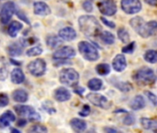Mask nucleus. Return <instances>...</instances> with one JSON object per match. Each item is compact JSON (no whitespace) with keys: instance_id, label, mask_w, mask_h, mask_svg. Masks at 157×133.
Here are the masks:
<instances>
[{"instance_id":"nucleus-46","label":"nucleus","mask_w":157,"mask_h":133,"mask_svg":"<svg viewBox=\"0 0 157 133\" xmlns=\"http://www.w3.org/2000/svg\"><path fill=\"white\" fill-rule=\"evenodd\" d=\"M11 131H12V132H17V133H20V130H18V129H15V128H12V129H11Z\"/></svg>"},{"instance_id":"nucleus-6","label":"nucleus","mask_w":157,"mask_h":133,"mask_svg":"<svg viewBox=\"0 0 157 133\" xmlns=\"http://www.w3.org/2000/svg\"><path fill=\"white\" fill-rule=\"evenodd\" d=\"M14 110L19 116L28 117V119L32 122L39 121L41 119V116L34 110L33 107L30 105H16L14 106Z\"/></svg>"},{"instance_id":"nucleus-31","label":"nucleus","mask_w":157,"mask_h":133,"mask_svg":"<svg viewBox=\"0 0 157 133\" xmlns=\"http://www.w3.org/2000/svg\"><path fill=\"white\" fill-rule=\"evenodd\" d=\"M43 53V48L41 46H34L27 50L26 55L28 56H37Z\"/></svg>"},{"instance_id":"nucleus-11","label":"nucleus","mask_w":157,"mask_h":133,"mask_svg":"<svg viewBox=\"0 0 157 133\" xmlns=\"http://www.w3.org/2000/svg\"><path fill=\"white\" fill-rule=\"evenodd\" d=\"M87 99L92 103L94 104V105L96 106H99L101 108H105V109H107L110 107L111 104L110 102L105 97L103 96L102 94H98V93H90L88 96H87Z\"/></svg>"},{"instance_id":"nucleus-20","label":"nucleus","mask_w":157,"mask_h":133,"mask_svg":"<svg viewBox=\"0 0 157 133\" xmlns=\"http://www.w3.org/2000/svg\"><path fill=\"white\" fill-rule=\"evenodd\" d=\"M12 98L17 103H26L28 101V93L22 89H18L12 93Z\"/></svg>"},{"instance_id":"nucleus-38","label":"nucleus","mask_w":157,"mask_h":133,"mask_svg":"<svg viewBox=\"0 0 157 133\" xmlns=\"http://www.w3.org/2000/svg\"><path fill=\"white\" fill-rule=\"evenodd\" d=\"M83 8H84V10H85L86 11H88V12H91V11L93 10V5H92V3H91L90 1H88V0L83 3Z\"/></svg>"},{"instance_id":"nucleus-15","label":"nucleus","mask_w":157,"mask_h":133,"mask_svg":"<svg viewBox=\"0 0 157 133\" xmlns=\"http://www.w3.org/2000/svg\"><path fill=\"white\" fill-rule=\"evenodd\" d=\"M113 68L116 71H123L127 68V60L124 55H117L113 61Z\"/></svg>"},{"instance_id":"nucleus-13","label":"nucleus","mask_w":157,"mask_h":133,"mask_svg":"<svg viewBox=\"0 0 157 133\" xmlns=\"http://www.w3.org/2000/svg\"><path fill=\"white\" fill-rule=\"evenodd\" d=\"M15 120H16V116L14 113L10 110H8L0 116V127L1 128L7 127L10 125V123L14 122Z\"/></svg>"},{"instance_id":"nucleus-21","label":"nucleus","mask_w":157,"mask_h":133,"mask_svg":"<svg viewBox=\"0 0 157 133\" xmlns=\"http://www.w3.org/2000/svg\"><path fill=\"white\" fill-rule=\"evenodd\" d=\"M22 23L21 22H19V21H12L10 24V26H9V28H8V33H9V35L10 36V37H12V38H15L17 35H18V33H19V32L22 29Z\"/></svg>"},{"instance_id":"nucleus-24","label":"nucleus","mask_w":157,"mask_h":133,"mask_svg":"<svg viewBox=\"0 0 157 133\" xmlns=\"http://www.w3.org/2000/svg\"><path fill=\"white\" fill-rule=\"evenodd\" d=\"M144 106H145V100L141 95H137L130 104V107L132 110H140Z\"/></svg>"},{"instance_id":"nucleus-27","label":"nucleus","mask_w":157,"mask_h":133,"mask_svg":"<svg viewBox=\"0 0 157 133\" xmlns=\"http://www.w3.org/2000/svg\"><path fill=\"white\" fill-rule=\"evenodd\" d=\"M102 42L106 44H112L115 43V36L109 32H102L99 35Z\"/></svg>"},{"instance_id":"nucleus-44","label":"nucleus","mask_w":157,"mask_h":133,"mask_svg":"<svg viewBox=\"0 0 157 133\" xmlns=\"http://www.w3.org/2000/svg\"><path fill=\"white\" fill-rule=\"evenodd\" d=\"M74 92L78 93V94H82L84 93V89L83 88H77V89H74Z\"/></svg>"},{"instance_id":"nucleus-14","label":"nucleus","mask_w":157,"mask_h":133,"mask_svg":"<svg viewBox=\"0 0 157 133\" xmlns=\"http://www.w3.org/2000/svg\"><path fill=\"white\" fill-rule=\"evenodd\" d=\"M33 12L38 16H47L51 13V10L44 2H35L33 5Z\"/></svg>"},{"instance_id":"nucleus-28","label":"nucleus","mask_w":157,"mask_h":133,"mask_svg":"<svg viewBox=\"0 0 157 133\" xmlns=\"http://www.w3.org/2000/svg\"><path fill=\"white\" fill-rule=\"evenodd\" d=\"M144 59L151 64H154L157 62V51L154 50H149L144 55Z\"/></svg>"},{"instance_id":"nucleus-17","label":"nucleus","mask_w":157,"mask_h":133,"mask_svg":"<svg viewBox=\"0 0 157 133\" xmlns=\"http://www.w3.org/2000/svg\"><path fill=\"white\" fill-rule=\"evenodd\" d=\"M70 93L63 88V87H60V88H57L55 93H54V97L56 101L58 102H65V101H67L70 99Z\"/></svg>"},{"instance_id":"nucleus-41","label":"nucleus","mask_w":157,"mask_h":133,"mask_svg":"<svg viewBox=\"0 0 157 133\" xmlns=\"http://www.w3.org/2000/svg\"><path fill=\"white\" fill-rule=\"evenodd\" d=\"M101 20H102V21H103V22H104L105 25H107L108 27H110V28H115V27H116L115 23H113V22H111V21H107L106 19H105V18H102Z\"/></svg>"},{"instance_id":"nucleus-33","label":"nucleus","mask_w":157,"mask_h":133,"mask_svg":"<svg viewBox=\"0 0 157 133\" xmlns=\"http://www.w3.org/2000/svg\"><path fill=\"white\" fill-rule=\"evenodd\" d=\"M29 131L30 132H40V133H43V132H47V128L44 126H42V125H35V126H33L29 129Z\"/></svg>"},{"instance_id":"nucleus-18","label":"nucleus","mask_w":157,"mask_h":133,"mask_svg":"<svg viewBox=\"0 0 157 133\" xmlns=\"http://www.w3.org/2000/svg\"><path fill=\"white\" fill-rule=\"evenodd\" d=\"M25 80V76L23 71L21 70V69L20 68H16L12 70L11 73V82L14 84H21L24 82Z\"/></svg>"},{"instance_id":"nucleus-43","label":"nucleus","mask_w":157,"mask_h":133,"mask_svg":"<svg viewBox=\"0 0 157 133\" xmlns=\"http://www.w3.org/2000/svg\"><path fill=\"white\" fill-rule=\"evenodd\" d=\"M145 2L151 6H157V0H145Z\"/></svg>"},{"instance_id":"nucleus-16","label":"nucleus","mask_w":157,"mask_h":133,"mask_svg":"<svg viewBox=\"0 0 157 133\" xmlns=\"http://www.w3.org/2000/svg\"><path fill=\"white\" fill-rule=\"evenodd\" d=\"M59 37L64 40V41H72L76 38L77 33L75 32V30L71 27H66L63 28L59 31L58 32Z\"/></svg>"},{"instance_id":"nucleus-8","label":"nucleus","mask_w":157,"mask_h":133,"mask_svg":"<svg viewBox=\"0 0 157 133\" xmlns=\"http://www.w3.org/2000/svg\"><path fill=\"white\" fill-rule=\"evenodd\" d=\"M15 11H16V6L14 2L9 1L5 3L1 9V11H0V22L2 24H7L8 22H10Z\"/></svg>"},{"instance_id":"nucleus-30","label":"nucleus","mask_w":157,"mask_h":133,"mask_svg":"<svg viewBox=\"0 0 157 133\" xmlns=\"http://www.w3.org/2000/svg\"><path fill=\"white\" fill-rule=\"evenodd\" d=\"M103 86V82L101 80L99 79H92L89 82H88V87L92 90V91H99Z\"/></svg>"},{"instance_id":"nucleus-35","label":"nucleus","mask_w":157,"mask_h":133,"mask_svg":"<svg viewBox=\"0 0 157 133\" xmlns=\"http://www.w3.org/2000/svg\"><path fill=\"white\" fill-rule=\"evenodd\" d=\"M134 48H135V43H130L129 44H127V46L123 47L122 48V51L124 53H128V54H131L133 51H134Z\"/></svg>"},{"instance_id":"nucleus-3","label":"nucleus","mask_w":157,"mask_h":133,"mask_svg":"<svg viewBox=\"0 0 157 133\" xmlns=\"http://www.w3.org/2000/svg\"><path fill=\"white\" fill-rule=\"evenodd\" d=\"M133 78L136 81V82L140 85L152 84L156 80V76H155L153 70L149 68H142V69L139 70L134 74Z\"/></svg>"},{"instance_id":"nucleus-7","label":"nucleus","mask_w":157,"mask_h":133,"mask_svg":"<svg viewBox=\"0 0 157 133\" xmlns=\"http://www.w3.org/2000/svg\"><path fill=\"white\" fill-rule=\"evenodd\" d=\"M28 70L34 77H41L46 70V63L44 59L38 58L29 63Z\"/></svg>"},{"instance_id":"nucleus-9","label":"nucleus","mask_w":157,"mask_h":133,"mask_svg":"<svg viewBox=\"0 0 157 133\" xmlns=\"http://www.w3.org/2000/svg\"><path fill=\"white\" fill-rule=\"evenodd\" d=\"M121 8L128 14H136L141 10L140 0H121Z\"/></svg>"},{"instance_id":"nucleus-32","label":"nucleus","mask_w":157,"mask_h":133,"mask_svg":"<svg viewBox=\"0 0 157 133\" xmlns=\"http://www.w3.org/2000/svg\"><path fill=\"white\" fill-rule=\"evenodd\" d=\"M117 35H118V38L121 40V42H123L125 44H127L129 41V34L124 28H121L118 30Z\"/></svg>"},{"instance_id":"nucleus-22","label":"nucleus","mask_w":157,"mask_h":133,"mask_svg":"<svg viewBox=\"0 0 157 133\" xmlns=\"http://www.w3.org/2000/svg\"><path fill=\"white\" fill-rule=\"evenodd\" d=\"M140 124H141V126L145 129L157 131V121L154 120V119H150V118L142 117L140 119Z\"/></svg>"},{"instance_id":"nucleus-26","label":"nucleus","mask_w":157,"mask_h":133,"mask_svg":"<svg viewBox=\"0 0 157 133\" xmlns=\"http://www.w3.org/2000/svg\"><path fill=\"white\" fill-rule=\"evenodd\" d=\"M9 70L6 61L3 57H0V81H5L8 78Z\"/></svg>"},{"instance_id":"nucleus-40","label":"nucleus","mask_w":157,"mask_h":133,"mask_svg":"<svg viewBox=\"0 0 157 133\" xmlns=\"http://www.w3.org/2000/svg\"><path fill=\"white\" fill-rule=\"evenodd\" d=\"M134 121H135L134 117H133L131 115H129V116H126V118H125V120H124V123L127 124V125H131V124L134 123Z\"/></svg>"},{"instance_id":"nucleus-42","label":"nucleus","mask_w":157,"mask_h":133,"mask_svg":"<svg viewBox=\"0 0 157 133\" xmlns=\"http://www.w3.org/2000/svg\"><path fill=\"white\" fill-rule=\"evenodd\" d=\"M26 123H27V120L25 119V118H21L19 121H18V126L19 127H24L25 125H26Z\"/></svg>"},{"instance_id":"nucleus-29","label":"nucleus","mask_w":157,"mask_h":133,"mask_svg":"<svg viewBox=\"0 0 157 133\" xmlns=\"http://www.w3.org/2000/svg\"><path fill=\"white\" fill-rule=\"evenodd\" d=\"M96 72L99 75L105 76V75L109 74V72H110V66L108 64H105V63L99 64L96 66Z\"/></svg>"},{"instance_id":"nucleus-10","label":"nucleus","mask_w":157,"mask_h":133,"mask_svg":"<svg viewBox=\"0 0 157 133\" xmlns=\"http://www.w3.org/2000/svg\"><path fill=\"white\" fill-rule=\"evenodd\" d=\"M99 10L103 15L113 16L117 12V5L114 0H104L98 4Z\"/></svg>"},{"instance_id":"nucleus-19","label":"nucleus","mask_w":157,"mask_h":133,"mask_svg":"<svg viewBox=\"0 0 157 133\" xmlns=\"http://www.w3.org/2000/svg\"><path fill=\"white\" fill-rule=\"evenodd\" d=\"M70 126L77 132H82L87 127L86 122L82 119H80V118H73L70 121Z\"/></svg>"},{"instance_id":"nucleus-1","label":"nucleus","mask_w":157,"mask_h":133,"mask_svg":"<svg viewBox=\"0 0 157 133\" xmlns=\"http://www.w3.org/2000/svg\"><path fill=\"white\" fill-rule=\"evenodd\" d=\"M81 31L88 37L99 36L102 32V27L97 19L93 16H82L78 19Z\"/></svg>"},{"instance_id":"nucleus-4","label":"nucleus","mask_w":157,"mask_h":133,"mask_svg":"<svg viewBox=\"0 0 157 133\" xmlns=\"http://www.w3.org/2000/svg\"><path fill=\"white\" fill-rule=\"evenodd\" d=\"M78 50L86 60L96 61L99 58V53L97 49L88 42L83 41L78 44Z\"/></svg>"},{"instance_id":"nucleus-2","label":"nucleus","mask_w":157,"mask_h":133,"mask_svg":"<svg viewBox=\"0 0 157 133\" xmlns=\"http://www.w3.org/2000/svg\"><path fill=\"white\" fill-rule=\"evenodd\" d=\"M131 27L143 38H147L154 34L157 31V21H151L147 23H144L143 20L136 17L130 21Z\"/></svg>"},{"instance_id":"nucleus-39","label":"nucleus","mask_w":157,"mask_h":133,"mask_svg":"<svg viewBox=\"0 0 157 133\" xmlns=\"http://www.w3.org/2000/svg\"><path fill=\"white\" fill-rule=\"evenodd\" d=\"M17 14H18V17L20 18V19H21L22 21H24L26 23H28V24H30V21L28 20V18L25 16V14L22 12V11H18L17 12Z\"/></svg>"},{"instance_id":"nucleus-5","label":"nucleus","mask_w":157,"mask_h":133,"mask_svg":"<svg viewBox=\"0 0 157 133\" xmlns=\"http://www.w3.org/2000/svg\"><path fill=\"white\" fill-rule=\"evenodd\" d=\"M78 73L73 69H64L59 74V81L67 86H75L78 82Z\"/></svg>"},{"instance_id":"nucleus-37","label":"nucleus","mask_w":157,"mask_h":133,"mask_svg":"<svg viewBox=\"0 0 157 133\" xmlns=\"http://www.w3.org/2000/svg\"><path fill=\"white\" fill-rule=\"evenodd\" d=\"M90 112H91V108L89 105H84L82 110L80 112V116H87L90 115Z\"/></svg>"},{"instance_id":"nucleus-36","label":"nucleus","mask_w":157,"mask_h":133,"mask_svg":"<svg viewBox=\"0 0 157 133\" xmlns=\"http://www.w3.org/2000/svg\"><path fill=\"white\" fill-rule=\"evenodd\" d=\"M145 93H146L148 99L151 102V104H153L154 105H157V96L154 95V94H153L152 93H151V92H146Z\"/></svg>"},{"instance_id":"nucleus-45","label":"nucleus","mask_w":157,"mask_h":133,"mask_svg":"<svg viewBox=\"0 0 157 133\" xmlns=\"http://www.w3.org/2000/svg\"><path fill=\"white\" fill-rule=\"evenodd\" d=\"M106 131H109V132H117L116 129H111V128H105Z\"/></svg>"},{"instance_id":"nucleus-23","label":"nucleus","mask_w":157,"mask_h":133,"mask_svg":"<svg viewBox=\"0 0 157 133\" xmlns=\"http://www.w3.org/2000/svg\"><path fill=\"white\" fill-rule=\"evenodd\" d=\"M7 50L9 55H10L11 56H18L21 55L22 53V45H21V44L19 43H14L9 45Z\"/></svg>"},{"instance_id":"nucleus-25","label":"nucleus","mask_w":157,"mask_h":133,"mask_svg":"<svg viewBox=\"0 0 157 133\" xmlns=\"http://www.w3.org/2000/svg\"><path fill=\"white\" fill-rule=\"evenodd\" d=\"M46 44L50 48H56L62 44V39L56 35H50L46 38Z\"/></svg>"},{"instance_id":"nucleus-34","label":"nucleus","mask_w":157,"mask_h":133,"mask_svg":"<svg viewBox=\"0 0 157 133\" xmlns=\"http://www.w3.org/2000/svg\"><path fill=\"white\" fill-rule=\"evenodd\" d=\"M10 99L7 94L0 93V107H5L9 104Z\"/></svg>"},{"instance_id":"nucleus-12","label":"nucleus","mask_w":157,"mask_h":133,"mask_svg":"<svg viewBox=\"0 0 157 133\" xmlns=\"http://www.w3.org/2000/svg\"><path fill=\"white\" fill-rule=\"evenodd\" d=\"M76 55L75 50L70 47V46H64L61 47L60 49L56 50L54 55H53V58L56 60H62V59H67L69 57H72Z\"/></svg>"}]
</instances>
